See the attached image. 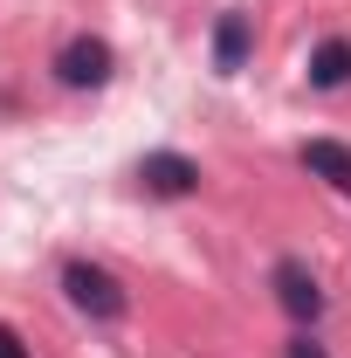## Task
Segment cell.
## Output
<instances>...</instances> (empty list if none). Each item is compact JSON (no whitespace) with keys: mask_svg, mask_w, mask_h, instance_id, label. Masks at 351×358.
<instances>
[{"mask_svg":"<svg viewBox=\"0 0 351 358\" xmlns=\"http://www.w3.org/2000/svg\"><path fill=\"white\" fill-rule=\"evenodd\" d=\"M62 296H69V310H83L89 324H117V317L131 310L124 282H117L110 268H96V262H69L62 268Z\"/></svg>","mask_w":351,"mask_h":358,"instance_id":"cell-1","label":"cell"},{"mask_svg":"<svg viewBox=\"0 0 351 358\" xmlns=\"http://www.w3.org/2000/svg\"><path fill=\"white\" fill-rule=\"evenodd\" d=\"M55 83L62 90H103L110 83V69H117V55H110V42L103 35H69V42L55 48Z\"/></svg>","mask_w":351,"mask_h":358,"instance_id":"cell-2","label":"cell"},{"mask_svg":"<svg viewBox=\"0 0 351 358\" xmlns=\"http://www.w3.org/2000/svg\"><path fill=\"white\" fill-rule=\"evenodd\" d=\"M200 159H186V152H145L138 159V186L152 193V200H193L200 193Z\"/></svg>","mask_w":351,"mask_h":358,"instance_id":"cell-3","label":"cell"},{"mask_svg":"<svg viewBox=\"0 0 351 358\" xmlns=\"http://www.w3.org/2000/svg\"><path fill=\"white\" fill-rule=\"evenodd\" d=\"M268 282H275V303H282V310L296 317V324H317V317H324V282L310 275V262H296V255H282Z\"/></svg>","mask_w":351,"mask_h":358,"instance_id":"cell-4","label":"cell"},{"mask_svg":"<svg viewBox=\"0 0 351 358\" xmlns=\"http://www.w3.org/2000/svg\"><path fill=\"white\" fill-rule=\"evenodd\" d=\"M248 55H255V21H248L241 7H227L214 21V76H241Z\"/></svg>","mask_w":351,"mask_h":358,"instance_id":"cell-5","label":"cell"},{"mask_svg":"<svg viewBox=\"0 0 351 358\" xmlns=\"http://www.w3.org/2000/svg\"><path fill=\"white\" fill-rule=\"evenodd\" d=\"M296 159H303V173L324 179L331 193H351V145H345V138H303Z\"/></svg>","mask_w":351,"mask_h":358,"instance_id":"cell-6","label":"cell"},{"mask_svg":"<svg viewBox=\"0 0 351 358\" xmlns=\"http://www.w3.org/2000/svg\"><path fill=\"white\" fill-rule=\"evenodd\" d=\"M310 90H345L351 83V35H331V42L310 48Z\"/></svg>","mask_w":351,"mask_h":358,"instance_id":"cell-7","label":"cell"},{"mask_svg":"<svg viewBox=\"0 0 351 358\" xmlns=\"http://www.w3.org/2000/svg\"><path fill=\"white\" fill-rule=\"evenodd\" d=\"M282 358H331V352H324V345H317V338H310V331H296V338H289V345H282Z\"/></svg>","mask_w":351,"mask_h":358,"instance_id":"cell-8","label":"cell"},{"mask_svg":"<svg viewBox=\"0 0 351 358\" xmlns=\"http://www.w3.org/2000/svg\"><path fill=\"white\" fill-rule=\"evenodd\" d=\"M0 358H28V352H21V338H14L7 324H0Z\"/></svg>","mask_w":351,"mask_h":358,"instance_id":"cell-9","label":"cell"}]
</instances>
